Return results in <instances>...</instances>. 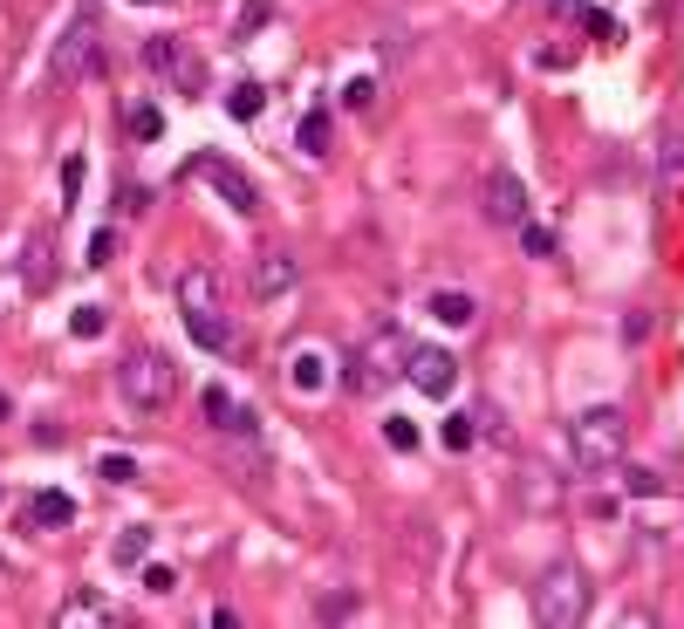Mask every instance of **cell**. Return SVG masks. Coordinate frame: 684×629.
I'll list each match as a JSON object with an SVG mask.
<instances>
[{
    "mask_svg": "<svg viewBox=\"0 0 684 629\" xmlns=\"http://www.w3.org/2000/svg\"><path fill=\"white\" fill-rule=\"evenodd\" d=\"M117 397L137 418H158L171 397H179V363H171L165 349H131V356L117 363Z\"/></svg>",
    "mask_w": 684,
    "mask_h": 629,
    "instance_id": "obj_1",
    "label": "cell"
},
{
    "mask_svg": "<svg viewBox=\"0 0 684 629\" xmlns=\"http://www.w3.org/2000/svg\"><path fill=\"white\" fill-rule=\"evenodd\" d=\"M568 451H575L581 472H610V465H623V451H629V418H623L616 404H589V411L568 424Z\"/></svg>",
    "mask_w": 684,
    "mask_h": 629,
    "instance_id": "obj_2",
    "label": "cell"
},
{
    "mask_svg": "<svg viewBox=\"0 0 684 629\" xmlns=\"http://www.w3.org/2000/svg\"><path fill=\"white\" fill-rule=\"evenodd\" d=\"M535 616L548 629H575L581 616H589V574H581L575 561H554L535 582Z\"/></svg>",
    "mask_w": 684,
    "mask_h": 629,
    "instance_id": "obj_3",
    "label": "cell"
},
{
    "mask_svg": "<svg viewBox=\"0 0 684 629\" xmlns=\"http://www.w3.org/2000/svg\"><path fill=\"white\" fill-rule=\"evenodd\" d=\"M404 356H411V342H404L397 329H384V336H370L357 356H349V370H343V390L349 397H376L391 384V376H404Z\"/></svg>",
    "mask_w": 684,
    "mask_h": 629,
    "instance_id": "obj_4",
    "label": "cell"
},
{
    "mask_svg": "<svg viewBox=\"0 0 684 629\" xmlns=\"http://www.w3.org/2000/svg\"><path fill=\"white\" fill-rule=\"evenodd\" d=\"M96 69H104V35H96L89 14H75V28H69L62 48H56V83L75 89V83H83V75H96Z\"/></svg>",
    "mask_w": 684,
    "mask_h": 629,
    "instance_id": "obj_5",
    "label": "cell"
},
{
    "mask_svg": "<svg viewBox=\"0 0 684 629\" xmlns=\"http://www.w3.org/2000/svg\"><path fill=\"white\" fill-rule=\"evenodd\" d=\"M144 62H151V69H158V75H165V83H179L185 96H206V62H199V56H192V48H185V41H165V35H158V41H151V48H144Z\"/></svg>",
    "mask_w": 684,
    "mask_h": 629,
    "instance_id": "obj_6",
    "label": "cell"
},
{
    "mask_svg": "<svg viewBox=\"0 0 684 629\" xmlns=\"http://www.w3.org/2000/svg\"><path fill=\"white\" fill-rule=\"evenodd\" d=\"M404 376H411V390H424V397H452L459 390V356H452V349H411Z\"/></svg>",
    "mask_w": 684,
    "mask_h": 629,
    "instance_id": "obj_7",
    "label": "cell"
},
{
    "mask_svg": "<svg viewBox=\"0 0 684 629\" xmlns=\"http://www.w3.org/2000/svg\"><path fill=\"white\" fill-rule=\"evenodd\" d=\"M219 438H226L219 465L233 472V480H240L247 493H261V486H267V451H261V432H253V424H247V432H219Z\"/></svg>",
    "mask_w": 684,
    "mask_h": 629,
    "instance_id": "obj_8",
    "label": "cell"
},
{
    "mask_svg": "<svg viewBox=\"0 0 684 629\" xmlns=\"http://www.w3.org/2000/svg\"><path fill=\"white\" fill-rule=\"evenodd\" d=\"M192 171H199V179H206V185H213L233 213H253V206H261V192H253V179H247L240 165H226V158H199Z\"/></svg>",
    "mask_w": 684,
    "mask_h": 629,
    "instance_id": "obj_9",
    "label": "cell"
},
{
    "mask_svg": "<svg viewBox=\"0 0 684 629\" xmlns=\"http://www.w3.org/2000/svg\"><path fill=\"white\" fill-rule=\"evenodd\" d=\"M479 213H487L493 226H520V219H527V185L514 179V171H493V179H487V198H479Z\"/></svg>",
    "mask_w": 684,
    "mask_h": 629,
    "instance_id": "obj_10",
    "label": "cell"
},
{
    "mask_svg": "<svg viewBox=\"0 0 684 629\" xmlns=\"http://www.w3.org/2000/svg\"><path fill=\"white\" fill-rule=\"evenodd\" d=\"M301 281V267H295V254H281V246H267V254H253V294L261 301H274V294H288Z\"/></svg>",
    "mask_w": 684,
    "mask_h": 629,
    "instance_id": "obj_11",
    "label": "cell"
},
{
    "mask_svg": "<svg viewBox=\"0 0 684 629\" xmlns=\"http://www.w3.org/2000/svg\"><path fill=\"white\" fill-rule=\"evenodd\" d=\"M69 520H75V499H69V493L48 486V493H35V499H28V527H35V534H62Z\"/></svg>",
    "mask_w": 684,
    "mask_h": 629,
    "instance_id": "obj_12",
    "label": "cell"
},
{
    "mask_svg": "<svg viewBox=\"0 0 684 629\" xmlns=\"http://www.w3.org/2000/svg\"><path fill=\"white\" fill-rule=\"evenodd\" d=\"M185 329H192L199 349H213V356H219V349H233V322H226L219 309H192V315H185Z\"/></svg>",
    "mask_w": 684,
    "mask_h": 629,
    "instance_id": "obj_13",
    "label": "cell"
},
{
    "mask_svg": "<svg viewBox=\"0 0 684 629\" xmlns=\"http://www.w3.org/2000/svg\"><path fill=\"white\" fill-rule=\"evenodd\" d=\"M288 384H295L301 397H322V390H328V356H322V349H295Z\"/></svg>",
    "mask_w": 684,
    "mask_h": 629,
    "instance_id": "obj_14",
    "label": "cell"
},
{
    "mask_svg": "<svg viewBox=\"0 0 684 629\" xmlns=\"http://www.w3.org/2000/svg\"><path fill=\"white\" fill-rule=\"evenodd\" d=\"M179 309H185V315H192V309H219V281H213L206 267H185V274H179Z\"/></svg>",
    "mask_w": 684,
    "mask_h": 629,
    "instance_id": "obj_15",
    "label": "cell"
},
{
    "mask_svg": "<svg viewBox=\"0 0 684 629\" xmlns=\"http://www.w3.org/2000/svg\"><path fill=\"white\" fill-rule=\"evenodd\" d=\"M75 622H117V609L104 595H69L62 609H56V629H75Z\"/></svg>",
    "mask_w": 684,
    "mask_h": 629,
    "instance_id": "obj_16",
    "label": "cell"
},
{
    "mask_svg": "<svg viewBox=\"0 0 684 629\" xmlns=\"http://www.w3.org/2000/svg\"><path fill=\"white\" fill-rule=\"evenodd\" d=\"M432 315L445 322V329H466V322L479 315V301H472L466 288H439V294H432Z\"/></svg>",
    "mask_w": 684,
    "mask_h": 629,
    "instance_id": "obj_17",
    "label": "cell"
},
{
    "mask_svg": "<svg viewBox=\"0 0 684 629\" xmlns=\"http://www.w3.org/2000/svg\"><path fill=\"white\" fill-rule=\"evenodd\" d=\"M48 254H56V233L41 226V233L28 240V261H21V281L28 288H48Z\"/></svg>",
    "mask_w": 684,
    "mask_h": 629,
    "instance_id": "obj_18",
    "label": "cell"
},
{
    "mask_svg": "<svg viewBox=\"0 0 684 629\" xmlns=\"http://www.w3.org/2000/svg\"><path fill=\"white\" fill-rule=\"evenodd\" d=\"M144 555H151V527H123V534L110 541V561L117 568H137Z\"/></svg>",
    "mask_w": 684,
    "mask_h": 629,
    "instance_id": "obj_19",
    "label": "cell"
},
{
    "mask_svg": "<svg viewBox=\"0 0 684 629\" xmlns=\"http://www.w3.org/2000/svg\"><path fill=\"white\" fill-rule=\"evenodd\" d=\"M657 179H664V192H677V185H684V131H671V137H664V158H657Z\"/></svg>",
    "mask_w": 684,
    "mask_h": 629,
    "instance_id": "obj_20",
    "label": "cell"
},
{
    "mask_svg": "<svg viewBox=\"0 0 684 629\" xmlns=\"http://www.w3.org/2000/svg\"><path fill=\"white\" fill-rule=\"evenodd\" d=\"M261 104H267V96H261V83H233V89H226V110H233L240 123H253V117H261Z\"/></svg>",
    "mask_w": 684,
    "mask_h": 629,
    "instance_id": "obj_21",
    "label": "cell"
},
{
    "mask_svg": "<svg viewBox=\"0 0 684 629\" xmlns=\"http://www.w3.org/2000/svg\"><path fill=\"white\" fill-rule=\"evenodd\" d=\"M301 150H309V158H328V110L301 117Z\"/></svg>",
    "mask_w": 684,
    "mask_h": 629,
    "instance_id": "obj_22",
    "label": "cell"
},
{
    "mask_svg": "<svg viewBox=\"0 0 684 629\" xmlns=\"http://www.w3.org/2000/svg\"><path fill=\"white\" fill-rule=\"evenodd\" d=\"M96 472H104L110 486H131V480H137V459H131V451H104V459H96Z\"/></svg>",
    "mask_w": 684,
    "mask_h": 629,
    "instance_id": "obj_23",
    "label": "cell"
},
{
    "mask_svg": "<svg viewBox=\"0 0 684 629\" xmlns=\"http://www.w3.org/2000/svg\"><path fill=\"white\" fill-rule=\"evenodd\" d=\"M384 445L391 451H418V424L411 418H384Z\"/></svg>",
    "mask_w": 684,
    "mask_h": 629,
    "instance_id": "obj_24",
    "label": "cell"
},
{
    "mask_svg": "<svg viewBox=\"0 0 684 629\" xmlns=\"http://www.w3.org/2000/svg\"><path fill=\"white\" fill-rule=\"evenodd\" d=\"M69 329L83 336V342H96V336L110 329V315H104V309H75V315H69Z\"/></svg>",
    "mask_w": 684,
    "mask_h": 629,
    "instance_id": "obj_25",
    "label": "cell"
},
{
    "mask_svg": "<svg viewBox=\"0 0 684 629\" xmlns=\"http://www.w3.org/2000/svg\"><path fill=\"white\" fill-rule=\"evenodd\" d=\"M514 233H520V246H527L535 261H548V254H554V233H548V226H527V219H520Z\"/></svg>",
    "mask_w": 684,
    "mask_h": 629,
    "instance_id": "obj_26",
    "label": "cell"
},
{
    "mask_svg": "<svg viewBox=\"0 0 684 629\" xmlns=\"http://www.w3.org/2000/svg\"><path fill=\"white\" fill-rule=\"evenodd\" d=\"M479 438V418H445V451H466Z\"/></svg>",
    "mask_w": 684,
    "mask_h": 629,
    "instance_id": "obj_27",
    "label": "cell"
},
{
    "mask_svg": "<svg viewBox=\"0 0 684 629\" xmlns=\"http://www.w3.org/2000/svg\"><path fill=\"white\" fill-rule=\"evenodd\" d=\"M158 131H165V117L151 110V104H137V110H131V137H144V144H151Z\"/></svg>",
    "mask_w": 684,
    "mask_h": 629,
    "instance_id": "obj_28",
    "label": "cell"
},
{
    "mask_svg": "<svg viewBox=\"0 0 684 629\" xmlns=\"http://www.w3.org/2000/svg\"><path fill=\"white\" fill-rule=\"evenodd\" d=\"M144 595H179V568H144Z\"/></svg>",
    "mask_w": 684,
    "mask_h": 629,
    "instance_id": "obj_29",
    "label": "cell"
},
{
    "mask_svg": "<svg viewBox=\"0 0 684 629\" xmlns=\"http://www.w3.org/2000/svg\"><path fill=\"white\" fill-rule=\"evenodd\" d=\"M315 616H322V622H343V616H357V595H322V602H315Z\"/></svg>",
    "mask_w": 684,
    "mask_h": 629,
    "instance_id": "obj_30",
    "label": "cell"
},
{
    "mask_svg": "<svg viewBox=\"0 0 684 629\" xmlns=\"http://www.w3.org/2000/svg\"><path fill=\"white\" fill-rule=\"evenodd\" d=\"M83 261H89V267H110V261H117V233H110V226L89 240V254H83Z\"/></svg>",
    "mask_w": 684,
    "mask_h": 629,
    "instance_id": "obj_31",
    "label": "cell"
},
{
    "mask_svg": "<svg viewBox=\"0 0 684 629\" xmlns=\"http://www.w3.org/2000/svg\"><path fill=\"white\" fill-rule=\"evenodd\" d=\"M226 418H233V404H226V390L219 384H206V424H213V432H219V424Z\"/></svg>",
    "mask_w": 684,
    "mask_h": 629,
    "instance_id": "obj_32",
    "label": "cell"
},
{
    "mask_svg": "<svg viewBox=\"0 0 684 629\" xmlns=\"http://www.w3.org/2000/svg\"><path fill=\"white\" fill-rule=\"evenodd\" d=\"M261 21H267V0H247V8L233 14V35H253V28H261Z\"/></svg>",
    "mask_w": 684,
    "mask_h": 629,
    "instance_id": "obj_33",
    "label": "cell"
},
{
    "mask_svg": "<svg viewBox=\"0 0 684 629\" xmlns=\"http://www.w3.org/2000/svg\"><path fill=\"white\" fill-rule=\"evenodd\" d=\"M370 96H376V83H370V75H357V83L343 89V104H349V110H370Z\"/></svg>",
    "mask_w": 684,
    "mask_h": 629,
    "instance_id": "obj_34",
    "label": "cell"
},
{
    "mask_svg": "<svg viewBox=\"0 0 684 629\" xmlns=\"http://www.w3.org/2000/svg\"><path fill=\"white\" fill-rule=\"evenodd\" d=\"M629 493L650 499V493H664V480H657V472H644V465H629Z\"/></svg>",
    "mask_w": 684,
    "mask_h": 629,
    "instance_id": "obj_35",
    "label": "cell"
},
{
    "mask_svg": "<svg viewBox=\"0 0 684 629\" xmlns=\"http://www.w3.org/2000/svg\"><path fill=\"white\" fill-rule=\"evenodd\" d=\"M0 424H8V397H0Z\"/></svg>",
    "mask_w": 684,
    "mask_h": 629,
    "instance_id": "obj_36",
    "label": "cell"
},
{
    "mask_svg": "<svg viewBox=\"0 0 684 629\" xmlns=\"http://www.w3.org/2000/svg\"><path fill=\"white\" fill-rule=\"evenodd\" d=\"M137 8H151V0H137Z\"/></svg>",
    "mask_w": 684,
    "mask_h": 629,
    "instance_id": "obj_37",
    "label": "cell"
}]
</instances>
